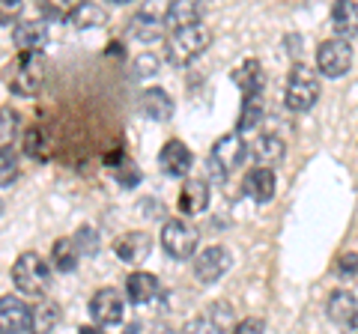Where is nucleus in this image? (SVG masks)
Returning a JSON list of instances; mask_svg holds the SVG:
<instances>
[{
  "label": "nucleus",
  "mask_w": 358,
  "mask_h": 334,
  "mask_svg": "<svg viewBox=\"0 0 358 334\" xmlns=\"http://www.w3.org/2000/svg\"><path fill=\"white\" fill-rule=\"evenodd\" d=\"M209 42H212V33H209V27H203V21H200V24H192V27L171 30V36L164 42L167 63H173V66L194 63L200 54L209 48Z\"/></svg>",
  "instance_id": "1"
},
{
  "label": "nucleus",
  "mask_w": 358,
  "mask_h": 334,
  "mask_svg": "<svg viewBox=\"0 0 358 334\" xmlns=\"http://www.w3.org/2000/svg\"><path fill=\"white\" fill-rule=\"evenodd\" d=\"M284 140L278 138V135H260L254 140V147H251V155L257 159V164L260 167H268V164H281L284 161Z\"/></svg>",
  "instance_id": "23"
},
{
  "label": "nucleus",
  "mask_w": 358,
  "mask_h": 334,
  "mask_svg": "<svg viewBox=\"0 0 358 334\" xmlns=\"http://www.w3.org/2000/svg\"><path fill=\"white\" fill-rule=\"evenodd\" d=\"M150 251H152V239H150V233H143V230L122 233V236L114 242V254L129 266H141L150 257Z\"/></svg>",
  "instance_id": "11"
},
{
  "label": "nucleus",
  "mask_w": 358,
  "mask_h": 334,
  "mask_svg": "<svg viewBox=\"0 0 358 334\" xmlns=\"http://www.w3.org/2000/svg\"><path fill=\"white\" fill-rule=\"evenodd\" d=\"M13 284L24 296L42 298L45 289H48V284H51V269L45 266V260L36 251H24L13 266Z\"/></svg>",
  "instance_id": "3"
},
{
  "label": "nucleus",
  "mask_w": 358,
  "mask_h": 334,
  "mask_svg": "<svg viewBox=\"0 0 358 334\" xmlns=\"http://www.w3.org/2000/svg\"><path fill=\"white\" fill-rule=\"evenodd\" d=\"M263 119V96H245L242 99V114H239V131L236 135H245L260 126Z\"/></svg>",
  "instance_id": "29"
},
{
  "label": "nucleus",
  "mask_w": 358,
  "mask_h": 334,
  "mask_svg": "<svg viewBox=\"0 0 358 334\" xmlns=\"http://www.w3.org/2000/svg\"><path fill=\"white\" fill-rule=\"evenodd\" d=\"M176 206L182 215H200L209 206V185L203 180H188L179 191Z\"/></svg>",
  "instance_id": "16"
},
{
  "label": "nucleus",
  "mask_w": 358,
  "mask_h": 334,
  "mask_svg": "<svg viewBox=\"0 0 358 334\" xmlns=\"http://www.w3.org/2000/svg\"><path fill=\"white\" fill-rule=\"evenodd\" d=\"M155 69H159V60H155L152 54H143V57H138V63H134V75L138 78H150V75H155Z\"/></svg>",
  "instance_id": "36"
},
{
  "label": "nucleus",
  "mask_w": 358,
  "mask_h": 334,
  "mask_svg": "<svg viewBox=\"0 0 358 334\" xmlns=\"http://www.w3.org/2000/svg\"><path fill=\"white\" fill-rule=\"evenodd\" d=\"M245 155H248V147L242 143V135L230 131V135H224V138L215 140L212 155H209V167H212V173H215L218 180H224V176H230L245 161Z\"/></svg>",
  "instance_id": "7"
},
{
  "label": "nucleus",
  "mask_w": 358,
  "mask_h": 334,
  "mask_svg": "<svg viewBox=\"0 0 358 334\" xmlns=\"http://www.w3.org/2000/svg\"><path fill=\"white\" fill-rule=\"evenodd\" d=\"M346 334H358V317L350 322V326H346Z\"/></svg>",
  "instance_id": "39"
},
{
  "label": "nucleus",
  "mask_w": 358,
  "mask_h": 334,
  "mask_svg": "<svg viewBox=\"0 0 358 334\" xmlns=\"http://www.w3.org/2000/svg\"><path fill=\"white\" fill-rule=\"evenodd\" d=\"M81 334H105V331L99 328V326H84V328H81Z\"/></svg>",
  "instance_id": "38"
},
{
  "label": "nucleus",
  "mask_w": 358,
  "mask_h": 334,
  "mask_svg": "<svg viewBox=\"0 0 358 334\" xmlns=\"http://www.w3.org/2000/svg\"><path fill=\"white\" fill-rule=\"evenodd\" d=\"M0 212H3V200H0Z\"/></svg>",
  "instance_id": "40"
},
{
  "label": "nucleus",
  "mask_w": 358,
  "mask_h": 334,
  "mask_svg": "<svg viewBox=\"0 0 358 334\" xmlns=\"http://www.w3.org/2000/svg\"><path fill=\"white\" fill-rule=\"evenodd\" d=\"M263 328H266V322L260 317H248V319H242L230 334H263Z\"/></svg>",
  "instance_id": "37"
},
{
  "label": "nucleus",
  "mask_w": 358,
  "mask_h": 334,
  "mask_svg": "<svg viewBox=\"0 0 358 334\" xmlns=\"http://www.w3.org/2000/svg\"><path fill=\"white\" fill-rule=\"evenodd\" d=\"M230 251L221 248V245H212V248H203V254L194 257V277L200 284H215L230 272Z\"/></svg>",
  "instance_id": "9"
},
{
  "label": "nucleus",
  "mask_w": 358,
  "mask_h": 334,
  "mask_svg": "<svg viewBox=\"0 0 358 334\" xmlns=\"http://www.w3.org/2000/svg\"><path fill=\"white\" fill-rule=\"evenodd\" d=\"M159 164H162V170L167 176H185L188 170H192V164H194V155L192 150L185 147L182 140H167L162 152H159Z\"/></svg>",
  "instance_id": "13"
},
{
  "label": "nucleus",
  "mask_w": 358,
  "mask_h": 334,
  "mask_svg": "<svg viewBox=\"0 0 358 334\" xmlns=\"http://www.w3.org/2000/svg\"><path fill=\"white\" fill-rule=\"evenodd\" d=\"M78 260H81V254H78L75 242H72L69 236H63V239L54 242V248H51V263H54V269H57V272H72L75 266H78Z\"/></svg>",
  "instance_id": "28"
},
{
  "label": "nucleus",
  "mask_w": 358,
  "mask_h": 334,
  "mask_svg": "<svg viewBox=\"0 0 358 334\" xmlns=\"http://www.w3.org/2000/svg\"><path fill=\"white\" fill-rule=\"evenodd\" d=\"M131 36L134 39H141V42H155V39H162L164 36V24H162V18L159 15H152V13H138L131 18Z\"/></svg>",
  "instance_id": "27"
},
{
  "label": "nucleus",
  "mask_w": 358,
  "mask_h": 334,
  "mask_svg": "<svg viewBox=\"0 0 358 334\" xmlns=\"http://www.w3.org/2000/svg\"><path fill=\"white\" fill-rule=\"evenodd\" d=\"M60 326V305L51 298H42L36 307H30V331L33 334H48Z\"/></svg>",
  "instance_id": "22"
},
{
  "label": "nucleus",
  "mask_w": 358,
  "mask_h": 334,
  "mask_svg": "<svg viewBox=\"0 0 358 334\" xmlns=\"http://www.w3.org/2000/svg\"><path fill=\"white\" fill-rule=\"evenodd\" d=\"M326 314H329V319L334 322V326L346 328V326H350V322L358 317V302H355V296L350 293V289H334V293L329 296V302H326Z\"/></svg>",
  "instance_id": "15"
},
{
  "label": "nucleus",
  "mask_w": 358,
  "mask_h": 334,
  "mask_svg": "<svg viewBox=\"0 0 358 334\" xmlns=\"http://www.w3.org/2000/svg\"><path fill=\"white\" fill-rule=\"evenodd\" d=\"M141 110L155 122H167L173 117V99L164 90H147L141 96Z\"/></svg>",
  "instance_id": "24"
},
{
  "label": "nucleus",
  "mask_w": 358,
  "mask_h": 334,
  "mask_svg": "<svg viewBox=\"0 0 358 334\" xmlns=\"http://www.w3.org/2000/svg\"><path fill=\"white\" fill-rule=\"evenodd\" d=\"M236 314L227 302H212L182 326V334H230Z\"/></svg>",
  "instance_id": "5"
},
{
  "label": "nucleus",
  "mask_w": 358,
  "mask_h": 334,
  "mask_svg": "<svg viewBox=\"0 0 358 334\" xmlns=\"http://www.w3.org/2000/svg\"><path fill=\"white\" fill-rule=\"evenodd\" d=\"M13 42L21 54H39L48 42V27H45V21H21L13 30Z\"/></svg>",
  "instance_id": "14"
},
{
  "label": "nucleus",
  "mask_w": 358,
  "mask_h": 334,
  "mask_svg": "<svg viewBox=\"0 0 358 334\" xmlns=\"http://www.w3.org/2000/svg\"><path fill=\"white\" fill-rule=\"evenodd\" d=\"M75 248H78V254H87V257H90V254H96V248H99V242H96V230L93 227H81V230H78L75 233Z\"/></svg>",
  "instance_id": "32"
},
{
  "label": "nucleus",
  "mask_w": 358,
  "mask_h": 334,
  "mask_svg": "<svg viewBox=\"0 0 358 334\" xmlns=\"http://www.w3.org/2000/svg\"><path fill=\"white\" fill-rule=\"evenodd\" d=\"M66 21H72V24L81 27V30L102 27L105 21H108V9L99 6V3H75L69 9V18H66Z\"/></svg>",
  "instance_id": "26"
},
{
  "label": "nucleus",
  "mask_w": 358,
  "mask_h": 334,
  "mask_svg": "<svg viewBox=\"0 0 358 334\" xmlns=\"http://www.w3.org/2000/svg\"><path fill=\"white\" fill-rule=\"evenodd\" d=\"M114 176L122 185H138L141 182V173H138V167H134L131 161H122L120 167H114Z\"/></svg>",
  "instance_id": "34"
},
{
  "label": "nucleus",
  "mask_w": 358,
  "mask_h": 334,
  "mask_svg": "<svg viewBox=\"0 0 358 334\" xmlns=\"http://www.w3.org/2000/svg\"><path fill=\"white\" fill-rule=\"evenodd\" d=\"M18 110L13 108H0V150H9L13 147V140L18 138Z\"/></svg>",
  "instance_id": "30"
},
{
  "label": "nucleus",
  "mask_w": 358,
  "mask_h": 334,
  "mask_svg": "<svg viewBox=\"0 0 358 334\" xmlns=\"http://www.w3.org/2000/svg\"><path fill=\"white\" fill-rule=\"evenodd\" d=\"M233 81L242 90V96H263V87H266V72L260 60H245L236 72H233Z\"/></svg>",
  "instance_id": "19"
},
{
  "label": "nucleus",
  "mask_w": 358,
  "mask_h": 334,
  "mask_svg": "<svg viewBox=\"0 0 358 334\" xmlns=\"http://www.w3.org/2000/svg\"><path fill=\"white\" fill-rule=\"evenodd\" d=\"M159 296V281L150 272H131L126 281V298L131 305H150Z\"/></svg>",
  "instance_id": "18"
},
{
  "label": "nucleus",
  "mask_w": 358,
  "mask_h": 334,
  "mask_svg": "<svg viewBox=\"0 0 358 334\" xmlns=\"http://www.w3.org/2000/svg\"><path fill=\"white\" fill-rule=\"evenodd\" d=\"M30 331V307L18 296L0 298V334H24Z\"/></svg>",
  "instance_id": "12"
},
{
  "label": "nucleus",
  "mask_w": 358,
  "mask_h": 334,
  "mask_svg": "<svg viewBox=\"0 0 358 334\" xmlns=\"http://www.w3.org/2000/svg\"><path fill=\"white\" fill-rule=\"evenodd\" d=\"M317 99H320L317 72L305 63H296L293 69H289V78H287V108L305 114V110H310L313 105H317Z\"/></svg>",
  "instance_id": "4"
},
{
  "label": "nucleus",
  "mask_w": 358,
  "mask_h": 334,
  "mask_svg": "<svg viewBox=\"0 0 358 334\" xmlns=\"http://www.w3.org/2000/svg\"><path fill=\"white\" fill-rule=\"evenodd\" d=\"M90 317L96 319V326H117L122 319V296L114 286L96 289L90 298Z\"/></svg>",
  "instance_id": "10"
},
{
  "label": "nucleus",
  "mask_w": 358,
  "mask_h": 334,
  "mask_svg": "<svg viewBox=\"0 0 358 334\" xmlns=\"http://www.w3.org/2000/svg\"><path fill=\"white\" fill-rule=\"evenodd\" d=\"M24 152L30 155V159H36V161H48L51 152H54V140L48 135V129L45 126H30L27 135H24Z\"/></svg>",
  "instance_id": "25"
},
{
  "label": "nucleus",
  "mask_w": 358,
  "mask_h": 334,
  "mask_svg": "<svg viewBox=\"0 0 358 334\" xmlns=\"http://www.w3.org/2000/svg\"><path fill=\"white\" fill-rule=\"evenodd\" d=\"M245 191H248L257 203H268L278 191L275 173L268 170V167H254V170H248V176H245Z\"/></svg>",
  "instance_id": "17"
},
{
  "label": "nucleus",
  "mask_w": 358,
  "mask_h": 334,
  "mask_svg": "<svg viewBox=\"0 0 358 334\" xmlns=\"http://www.w3.org/2000/svg\"><path fill=\"white\" fill-rule=\"evenodd\" d=\"M334 272L352 277V275L358 272V254H352V251H350V254H341L338 263H334Z\"/></svg>",
  "instance_id": "35"
},
{
  "label": "nucleus",
  "mask_w": 358,
  "mask_h": 334,
  "mask_svg": "<svg viewBox=\"0 0 358 334\" xmlns=\"http://www.w3.org/2000/svg\"><path fill=\"white\" fill-rule=\"evenodd\" d=\"M18 180V155L9 150H0V188L3 185H13Z\"/></svg>",
  "instance_id": "31"
},
{
  "label": "nucleus",
  "mask_w": 358,
  "mask_h": 334,
  "mask_svg": "<svg viewBox=\"0 0 358 334\" xmlns=\"http://www.w3.org/2000/svg\"><path fill=\"white\" fill-rule=\"evenodd\" d=\"M45 75H48V63L42 54H21L13 66H6V87L15 96L30 99L42 90Z\"/></svg>",
  "instance_id": "2"
},
{
  "label": "nucleus",
  "mask_w": 358,
  "mask_h": 334,
  "mask_svg": "<svg viewBox=\"0 0 358 334\" xmlns=\"http://www.w3.org/2000/svg\"><path fill=\"white\" fill-rule=\"evenodd\" d=\"M197 242H200L197 227L182 218H171L162 230V248L171 254L173 260H188L197 251Z\"/></svg>",
  "instance_id": "6"
},
{
  "label": "nucleus",
  "mask_w": 358,
  "mask_h": 334,
  "mask_svg": "<svg viewBox=\"0 0 358 334\" xmlns=\"http://www.w3.org/2000/svg\"><path fill=\"white\" fill-rule=\"evenodd\" d=\"M200 18H203V9L194 0H179V3H171L164 13V21L171 30H179V27H192V24H200Z\"/></svg>",
  "instance_id": "21"
},
{
  "label": "nucleus",
  "mask_w": 358,
  "mask_h": 334,
  "mask_svg": "<svg viewBox=\"0 0 358 334\" xmlns=\"http://www.w3.org/2000/svg\"><path fill=\"white\" fill-rule=\"evenodd\" d=\"M21 13H24L21 0H0V24H13Z\"/></svg>",
  "instance_id": "33"
},
{
  "label": "nucleus",
  "mask_w": 358,
  "mask_h": 334,
  "mask_svg": "<svg viewBox=\"0 0 358 334\" xmlns=\"http://www.w3.org/2000/svg\"><path fill=\"white\" fill-rule=\"evenodd\" d=\"M331 30L338 33V39L355 36L358 33V3H350V0H338L331 6Z\"/></svg>",
  "instance_id": "20"
},
{
  "label": "nucleus",
  "mask_w": 358,
  "mask_h": 334,
  "mask_svg": "<svg viewBox=\"0 0 358 334\" xmlns=\"http://www.w3.org/2000/svg\"><path fill=\"white\" fill-rule=\"evenodd\" d=\"M317 66L326 78H343L352 66V45L346 39H326L317 48Z\"/></svg>",
  "instance_id": "8"
}]
</instances>
